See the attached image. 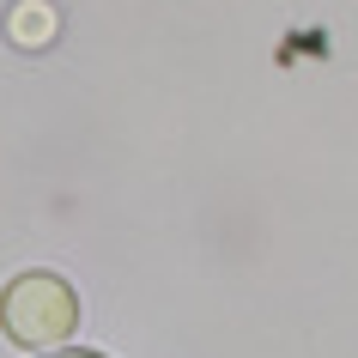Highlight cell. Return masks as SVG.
<instances>
[{
    "mask_svg": "<svg viewBox=\"0 0 358 358\" xmlns=\"http://www.w3.org/2000/svg\"><path fill=\"white\" fill-rule=\"evenodd\" d=\"M0 322L19 346H61L79 322V303L67 280H55V273H19L0 298Z\"/></svg>",
    "mask_w": 358,
    "mask_h": 358,
    "instance_id": "cell-1",
    "label": "cell"
},
{
    "mask_svg": "<svg viewBox=\"0 0 358 358\" xmlns=\"http://www.w3.org/2000/svg\"><path fill=\"white\" fill-rule=\"evenodd\" d=\"M49 358H97V352H61V346H55V352H49Z\"/></svg>",
    "mask_w": 358,
    "mask_h": 358,
    "instance_id": "cell-2",
    "label": "cell"
}]
</instances>
